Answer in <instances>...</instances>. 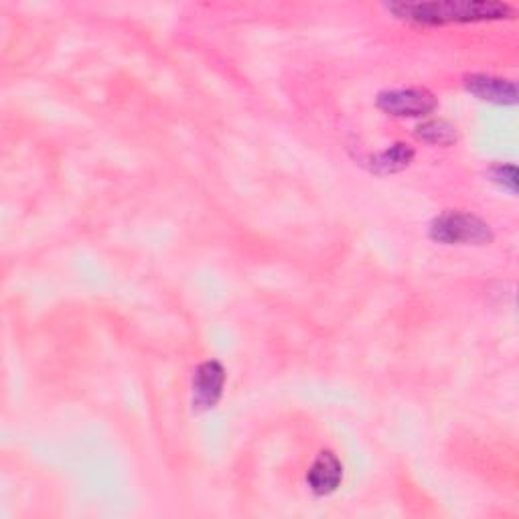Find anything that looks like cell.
Segmentation results:
<instances>
[{"instance_id":"cell-1","label":"cell","mask_w":519,"mask_h":519,"mask_svg":"<svg viewBox=\"0 0 519 519\" xmlns=\"http://www.w3.org/2000/svg\"><path fill=\"white\" fill-rule=\"evenodd\" d=\"M388 9L410 23L447 25L497 21L515 15V9L497 0H432V3H392Z\"/></svg>"},{"instance_id":"cell-2","label":"cell","mask_w":519,"mask_h":519,"mask_svg":"<svg viewBox=\"0 0 519 519\" xmlns=\"http://www.w3.org/2000/svg\"><path fill=\"white\" fill-rule=\"evenodd\" d=\"M428 234L434 242L447 246H485L493 240L487 221L461 211H444L434 217Z\"/></svg>"},{"instance_id":"cell-3","label":"cell","mask_w":519,"mask_h":519,"mask_svg":"<svg viewBox=\"0 0 519 519\" xmlns=\"http://www.w3.org/2000/svg\"><path fill=\"white\" fill-rule=\"evenodd\" d=\"M436 98L426 88H398L378 94V108L390 116H424L436 108Z\"/></svg>"},{"instance_id":"cell-4","label":"cell","mask_w":519,"mask_h":519,"mask_svg":"<svg viewBox=\"0 0 519 519\" xmlns=\"http://www.w3.org/2000/svg\"><path fill=\"white\" fill-rule=\"evenodd\" d=\"M226 384V369L219 361L209 359L203 361L193 378V410L205 412L215 408L221 394H224Z\"/></svg>"},{"instance_id":"cell-5","label":"cell","mask_w":519,"mask_h":519,"mask_svg":"<svg viewBox=\"0 0 519 519\" xmlns=\"http://www.w3.org/2000/svg\"><path fill=\"white\" fill-rule=\"evenodd\" d=\"M467 92L483 102H493L501 106L517 104V86L511 80L485 76V73H473L465 80Z\"/></svg>"},{"instance_id":"cell-6","label":"cell","mask_w":519,"mask_h":519,"mask_svg":"<svg viewBox=\"0 0 519 519\" xmlns=\"http://www.w3.org/2000/svg\"><path fill=\"white\" fill-rule=\"evenodd\" d=\"M341 479H343V465L337 459V455L329 451L317 457V461L313 463L307 475L309 487L315 495H331L341 485Z\"/></svg>"},{"instance_id":"cell-7","label":"cell","mask_w":519,"mask_h":519,"mask_svg":"<svg viewBox=\"0 0 519 519\" xmlns=\"http://www.w3.org/2000/svg\"><path fill=\"white\" fill-rule=\"evenodd\" d=\"M412 159H414V148L406 142H396L388 146L386 151L369 157L367 165L378 175H390L406 169L412 163Z\"/></svg>"},{"instance_id":"cell-8","label":"cell","mask_w":519,"mask_h":519,"mask_svg":"<svg viewBox=\"0 0 519 519\" xmlns=\"http://www.w3.org/2000/svg\"><path fill=\"white\" fill-rule=\"evenodd\" d=\"M416 136L430 144L449 146L457 140V126L447 120H428L416 128Z\"/></svg>"},{"instance_id":"cell-9","label":"cell","mask_w":519,"mask_h":519,"mask_svg":"<svg viewBox=\"0 0 519 519\" xmlns=\"http://www.w3.org/2000/svg\"><path fill=\"white\" fill-rule=\"evenodd\" d=\"M489 177L503 185L505 189H509L511 193L517 191V171L513 165H495L491 171H489Z\"/></svg>"}]
</instances>
